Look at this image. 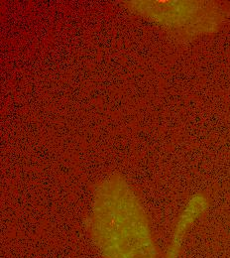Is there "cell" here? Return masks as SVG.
I'll list each match as a JSON object with an SVG mask.
<instances>
[{"mask_svg": "<svg viewBox=\"0 0 230 258\" xmlns=\"http://www.w3.org/2000/svg\"><path fill=\"white\" fill-rule=\"evenodd\" d=\"M90 229L102 258H158L147 214L120 175L96 186Z\"/></svg>", "mask_w": 230, "mask_h": 258, "instance_id": "obj_1", "label": "cell"}, {"mask_svg": "<svg viewBox=\"0 0 230 258\" xmlns=\"http://www.w3.org/2000/svg\"><path fill=\"white\" fill-rule=\"evenodd\" d=\"M125 3L139 15L187 38L215 32L224 19L220 5L214 2L158 0Z\"/></svg>", "mask_w": 230, "mask_h": 258, "instance_id": "obj_2", "label": "cell"}]
</instances>
